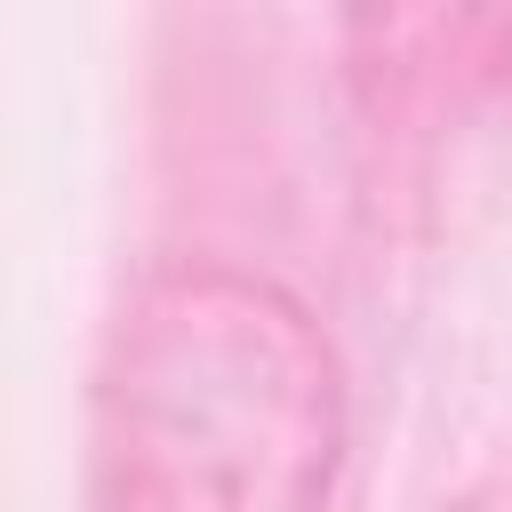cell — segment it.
<instances>
[{"mask_svg":"<svg viewBox=\"0 0 512 512\" xmlns=\"http://www.w3.org/2000/svg\"><path fill=\"white\" fill-rule=\"evenodd\" d=\"M344 432V360L296 288L160 264L104 336L88 512H328Z\"/></svg>","mask_w":512,"mask_h":512,"instance_id":"1","label":"cell"}]
</instances>
